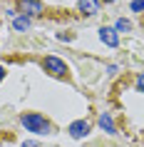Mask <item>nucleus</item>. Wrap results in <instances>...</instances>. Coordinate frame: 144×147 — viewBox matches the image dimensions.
<instances>
[{
  "mask_svg": "<svg viewBox=\"0 0 144 147\" xmlns=\"http://www.w3.org/2000/svg\"><path fill=\"white\" fill-rule=\"evenodd\" d=\"M20 122H23L30 132H35V135H47V132H50V122H47L42 115H38V112H25V115L20 117Z\"/></svg>",
  "mask_w": 144,
  "mask_h": 147,
  "instance_id": "nucleus-1",
  "label": "nucleus"
},
{
  "mask_svg": "<svg viewBox=\"0 0 144 147\" xmlns=\"http://www.w3.org/2000/svg\"><path fill=\"white\" fill-rule=\"evenodd\" d=\"M42 67H45V72H50L52 78H65V75H67V65H65L60 57H55V55H47L45 60H42Z\"/></svg>",
  "mask_w": 144,
  "mask_h": 147,
  "instance_id": "nucleus-2",
  "label": "nucleus"
},
{
  "mask_svg": "<svg viewBox=\"0 0 144 147\" xmlns=\"http://www.w3.org/2000/svg\"><path fill=\"white\" fill-rule=\"evenodd\" d=\"M17 10L25 18H35V15L42 13V3L40 0H17Z\"/></svg>",
  "mask_w": 144,
  "mask_h": 147,
  "instance_id": "nucleus-3",
  "label": "nucleus"
},
{
  "mask_svg": "<svg viewBox=\"0 0 144 147\" xmlns=\"http://www.w3.org/2000/svg\"><path fill=\"white\" fill-rule=\"evenodd\" d=\"M67 132H70V137L82 140V137H87V135H90V122H84V120H77V122H72V125L67 127Z\"/></svg>",
  "mask_w": 144,
  "mask_h": 147,
  "instance_id": "nucleus-4",
  "label": "nucleus"
},
{
  "mask_svg": "<svg viewBox=\"0 0 144 147\" xmlns=\"http://www.w3.org/2000/svg\"><path fill=\"white\" fill-rule=\"evenodd\" d=\"M99 40H102L104 45H109V47L119 45V35H117L114 28H102V30H99Z\"/></svg>",
  "mask_w": 144,
  "mask_h": 147,
  "instance_id": "nucleus-5",
  "label": "nucleus"
},
{
  "mask_svg": "<svg viewBox=\"0 0 144 147\" xmlns=\"http://www.w3.org/2000/svg\"><path fill=\"white\" fill-rule=\"evenodd\" d=\"M80 10L84 15H97L99 13V0H80Z\"/></svg>",
  "mask_w": 144,
  "mask_h": 147,
  "instance_id": "nucleus-6",
  "label": "nucleus"
},
{
  "mask_svg": "<svg viewBox=\"0 0 144 147\" xmlns=\"http://www.w3.org/2000/svg\"><path fill=\"white\" fill-rule=\"evenodd\" d=\"M99 127H102L104 132H109V135H114V132H117V127H114L109 112H102V115H99Z\"/></svg>",
  "mask_w": 144,
  "mask_h": 147,
  "instance_id": "nucleus-7",
  "label": "nucleus"
},
{
  "mask_svg": "<svg viewBox=\"0 0 144 147\" xmlns=\"http://www.w3.org/2000/svg\"><path fill=\"white\" fill-rule=\"evenodd\" d=\"M13 28H15L17 32H25L27 28H30V18H25V15L15 18V20H13Z\"/></svg>",
  "mask_w": 144,
  "mask_h": 147,
  "instance_id": "nucleus-8",
  "label": "nucleus"
},
{
  "mask_svg": "<svg viewBox=\"0 0 144 147\" xmlns=\"http://www.w3.org/2000/svg\"><path fill=\"white\" fill-rule=\"evenodd\" d=\"M114 30H117V32H129V30H132V23H129V20H124V18H119Z\"/></svg>",
  "mask_w": 144,
  "mask_h": 147,
  "instance_id": "nucleus-9",
  "label": "nucleus"
},
{
  "mask_svg": "<svg viewBox=\"0 0 144 147\" xmlns=\"http://www.w3.org/2000/svg\"><path fill=\"white\" fill-rule=\"evenodd\" d=\"M132 10L134 13H144V0H132Z\"/></svg>",
  "mask_w": 144,
  "mask_h": 147,
  "instance_id": "nucleus-10",
  "label": "nucleus"
},
{
  "mask_svg": "<svg viewBox=\"0 0 144 147\" xmlns=\"http://www.w3.org/2000/svg\"><path fill=\"white\" fill-rule=\"evenodd\" d=\"M137 90H142V92H144V72L137 78Z\"/></svg>",
  "mask_w": 144,
  "mask_h": 147,
  "instance_id": "nucleus-11",
  "label": "nucleus"
},
{
  "mask_svg": "<svg viewBox=\"0 0 144 147\" xmlns=\"http://www.w3.org/2000/svg\"><path fill=\"white\" fill-rule=\"evenodd\" d=\"M23 147H40L38 142H23Z\"/></svg>",
  "mask_w": 144,
  "mask_h": 147,
  "instance_id": "nucleus-12",
  "label": "nucleus"
},
{
  "mask_svg": "<svg viewBox=\"0 0 144 147\" xmlns=\"http://www.w3.org/2000/svg\"><path fill=\"white\" fill-rule=\"evenodd\" d=\"M5 78V67H3V65H0V80Z\"/></svg>",
  "mask_w": 144,
  "mask_h": 147,
  "instance_id": "nucleus-13",
  "label": "nucleus"
},
{
  "mask_svg": "<svg viewBox=\"0 0 144 147\" xmlns=\"http://www.w3.org/2000/svg\"><path fill=\"white\" fill-rule=\"evenodd\" d=\"M104 3H114V0H104Z\"/></svg>",
  "mask_w": 144,
  "mask_h": 147,
  "instance_id": "nucleus-14",
  "label": "nucleus"
}]
</instances>
